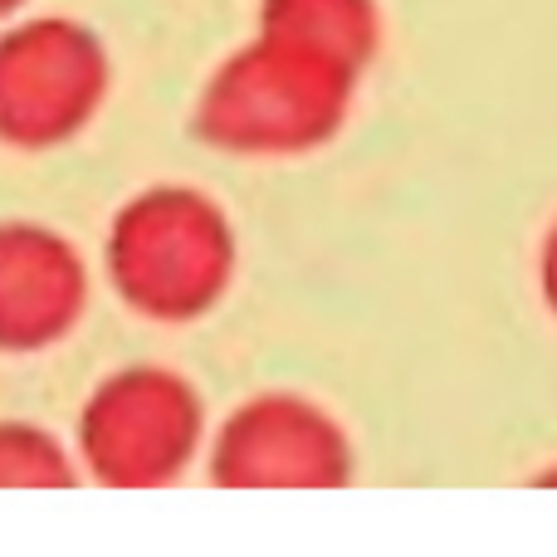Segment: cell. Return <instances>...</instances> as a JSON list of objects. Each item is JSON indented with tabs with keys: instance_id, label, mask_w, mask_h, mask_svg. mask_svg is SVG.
<instances>
[{
	"instance_id": "277c9868",
	"label": "cell",
	"mask_w": 557,
	"mask_h": 557,
	"mask_svg": "<svg viewBox=\"0 0 557 557\" xmlns=\"http://www.w3.org/2000/svg\"><path fill=\"white\" fill-rule=\"evenodd\" d=\"M186 435V406L172 386L152 376H127L108 386L88 411V455L113 480H143L176 460Z\"/></svg>"
},
{
	"instance_id": "52a82bcc",
	"label": "cell",
	"mask_w": 557,
	"mask_h": 557,
	"mask_svg": "<svg viewBox=\"0 0 557 557\" xmlns=\"http://www.w3.org/2000/svg\"><path fill=\"white\" fill-rule=\"evenodd\" d=\"M64 480L54 445L35 431H0V484H49Z\"/></svg>"
},
{
	"instance_id": "5b68a950",
	"label": "cell",
	"mask_w": 557,
	"mask_h": 557,
	"mask_svg": "<svg viewBox=\"0 0 557 557\" xmlns=\"http://www.w3.org/2000/svg\"><path fill=\"white\" fill-rule=\"evenodd\" d=\"M78 308V264L39 231H0V343H45Z\"/></svg>"
},
{
	"instance_id": "3957f363",
	"label": "cell",
	"mask_w": 557,
	"mask_h": 557,
	"mask_svg": "<svg viewBox=\"0 0 557 557\" xmlns=\"http://www.w3.org/2000/svg\"><path fill=\"white\" fill-rule=\"evenodd\" d=\"M117 274L143 304H186L211 274V231L201 211L182 201H152L117 231Z\"/></svg>"
},
{
	"instance_id": "8992f818",
	"label": "cell",
	"mask_w": 557,
	"mask_h": 557,
	"mask_svg": "<svg viewBox=\"0 0 557 557\" xmlns=\"http://www.w3.org/2000/svg\"><path fill=\"white\" fill-rule=\"evenodd\" d=\"M264 35L347 69L372 45V0H264Z\"/></svg>"
},
{
	"instance_id": "ba28073f",
	"label": "cell",
	"mask_w": 557,
	"mask_h": 557,
	"mask_svg": "<svg viewBox=\"0 0 557 557\" xmlns=\"http://www.w3.org/2000/svg\"><path fill=\"white\" fill-rule=\"evenodd\" d=\"M20 5H25V0H0V20H5L10 10H20Z\"/></svg>"
},
{
	"instance_id": "7a4b0ae2",
	"label": "cell",
	"mask_w": 557,
	"mask_h": 557,
	"mask_svg": "<svg viewBox=\"0 0 557 557\" xmlns=\"http://www.w3.org/2000/svg\"><path fill=\"white\" fill-rule=\"evenodd\" d=\"M343 74L347 69L333 59L264 35L255 49L221 69V78L206 94V123L235 143L308 133L333 113Z\"/></svg>"
},
{
	"instance_id": "6da1fadb",
	"label": "cell",
	"mask_w": 557,
	"mask_h": 557,
	"mask_svg": "<svg viewBox=\"0 0 557 557\" xmlns=\"http://www.w3.org/2000/svg\"><path fill=\"white\" fill-rule=\"evenodd\" d=\"M108 84L103 45L74 20H25L0 35V137L45 147L98 108Z\"/></svg>"
}]
</instances>
